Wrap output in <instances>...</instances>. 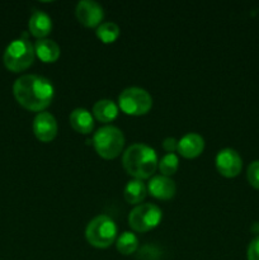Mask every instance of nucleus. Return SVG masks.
<instances>
[{"mask_svg":"<svg viewBox=\"0 0 259 260\" xmlns=\"http://www.w3.org/2000/svg\"><path fill=\"white\" fill-rule=\"evenodd\" d=\"M52 83L48 79L36 74L23 75L15 80L13 94L20 106L29 111L41 112L47 108L53 98Z\"/></svg>","mask_w":259,"mask_h":260,"instance_id":"1","label":"nucleus"},{"mask_svg":"<svg viewBox=\"0 0 259 260\" xmlns=\"http://www.w3.org/2000/svg\"><path fill=\"white\" fill-rule=\"evenodd\" d=\"M122 164L135 179H146L154 174L159 161L155 150L149 145L132 144L123 152Z\"/></svg>","mask_w":259,"mask_h":260,"instance_id":"2","label":"nucleus"},{"mask_svg":"<svg viewBox=\"0 0 259 260\" xmlns=\"http://www.w3.org/2000/svg\"><path fill=\"white\" fill-rule=\"evenodd\" d=\"M35 47L28 38H18L7 46L3 55V62L8 70L20 73L29 68L35 61Z\"/></svg>","mask_w":259,"mask_h":260,"instance_id":"3","label":"nucleus"},{"mask_svg":"<svg viewBox=\"0 0 259 260\" xmlns=\"http://www.w3.org/2000/svg\"><path fill=\"white\" fill-rule=\"evenodd\" d=\"M116 222L107 215H99L94 217L85 229L86 240L95 248H108L116 240Z\"/></svg>","mask_w":259,"mask_h":260,"instance_id":"4","label":"nucleus"},{"mask_svg":"<svg viewBox=\"0 0 259 260\" xmlns=\"http://www.w3.org/2000/svg\"><path fill=\"white\" fill-rule=\"evenodd\" d=\"M94 147L104 159L118 156L124 145V136L118 127L104 126L94 134Z\"/></svg>","mask_w":259,"mask_h":260,"instance_id":"5","label":"nucleus"},{"mask_svg":"<svg viewBox=\"0 0 259 260\" xmlns=\"http://www.w3.org/2000/svg\"><path fill=\"white\" fill-rule=\"evenodd\" d=\"M119 107L127 114L140 116L150 111L152 106V98L145 89L140 86H130L119 94Z\"/></svg>","mask_w":259,"mask_h":260,"instance_id":"6","label":"nucleus"},{"mask_svg":"<svg viewBox=\"0 0 259 260\" xmlns=\"http://www.w3.org/2000/svg\"><path fill=\"white\" fill-rule=\"evenodd\" d=\"M161 216V210L156 205L142 203L130 212L128 223L137 233H146L159 225Z\"/></svg>","mask_w":259,"mask_h":260,"instance_id":"7","label":"nucleus"},{"mask_svg":"<svg viewBox=\"0 0 259 260\" xmlns=\"http://www.w3.org/2000/svg\"><path fill=\"white\" fill-rule=\"evenodd\" d=\"M76 18L86 27H98L104 17L102 5L95 0H81L75 8Z\"/></svg>","mask_w":259,"mask_h":260,"instance_id":"8","label":"nucleus"},{"mask_svg":"<svg viewBox=\"0 0 259 260\" xmlns=\"http://www.w3.org/2000/svg\"><path fill=\"white\" fill-rule=\"evenodd\" d=\"M216 168L223 177L233 178L241 172L243 160L236 150L228 147V149L218 151L217 156H216Z\"/></svg>","mask_w":259,"mask_h":260,"instance_id":"9","label":"nucleus"},{"mask_svg":"<svg viewBox=\"0 0 259 260\" xmlns=\"http://www.w3.org/2000/svg\"><path fill=\"white\" fill-rule=\"evenodd\" d=\"M33 132L43 142L52 141L57 135V122L48 112H40L33 119Z\"/></svg>","mask_w":259,"mask_h":260,"instance_id":"10","label":"nucleus"},{"mask_svg":"<svg viewBox=\"0 0 259 260\" xmlns=\"http://www.w3.org/2000/svg\"><path fill=\"white\" fill-rule=\"evenodd\" d=\"M147 189L151 193V196L159 198V200H170L172 197H174L177 187H175L174 180L170 179L169 177L155 175L150 179Z\"/></svg>","mask_w":259,"mask_h":260,"instance_id":"11","label":"nucleus"},{"mask_svg":"<svg viewBox=\"0 0 259 260\" xmlns=\"http://www.w3.org/2000/svg\"><path fill=\"white\" fill-rule=\"evenodd\" d=\"M205 140L198 134H187L178 141V152L184 157H196L203 151Z\"/></svg>","mask_w":259,"mask_h":260,"instance_id":"12","label":"nucleus"},{"mask_svg":"<svg viewBox=\"0 0 259 260\" xmlns=\"http://www.w3.org/2000/svg\"><path fill=\"white\" fill-rule=\"evenodd\" d=\"M29 30L35 37L43 38L47 36L52 29V20L47 13L42 12V10H35L29 18Z\"/></svg>","mask_w":259,"mask_h":260,"instance_id":"13","label":"nucleus"},{"mask_svg":"<svg viewBox=\"0 0 259 260\" xmlns=\"http://www.w3.org/2000/svg\"><path fill=\"white\" fill-rule=\"evenodd\" d=\"M35 52L43 62H53L60 56V46L53 40L40 38L35 43Z\"/></svg>","mask_w":259,"mask_h":260,"instance_id":"14","label":"nucleus"},{"mask_svg":"<svg viewBox=\"0 0 259 260\" xmlns=\"http://www.w3.org/2000/svg\"><path fill=\"white\" fill-rule=\"evenodd\" d=\"M70 123L75 131L89 134L94 128V118L90 112L84 108H75L70 113Z\"/></svg>","mask_w":259,"mask_h":260,"instance_id":"15","label":"nucleus"},{"mask_svg":"<svg viewBox=\"0 0 259 260\" xmlns=\"http://www.w3.org/2000/svg\"><path fill=\"white\" fill-rule=\"evenodd\" d=\"M93 113L101 122H111L118 114V106L112 99H101L94 104Z\"/></svg>","mask_w":259,"mask_h":260,"instance_id":"16","label":"nucleus"},{"mask_svg":"<svg viewBox=\"0 0 259 260\" xmlns=\"http://www.w3.org/2000/svg\"><path fill=\"white\" fill-rule=\"evenodd\" d=\"M147 194V188L141 179H132L126 184L123 190L124 200L131 205L142 202Z\"/></svg>","mask_w":259,"mask_h":260,"instance_id":"17","label":"nucleus"},{"mask_svg":"<svg viewBox=\"0 0 259 260\" xmlns=\"http://www.w3.org/2000/svg\"><path fill=\"white\" fill-rule=\"evenodd\" d=\"M137 248H139V239H137V236L134 233L124 231L117 239V249L123 255L134 254L137 250Z\"/></svg>","mask_w":259,"mask_h":260,"instance_id":"18","label":"nucleus"},{"mask_svg":"<svg viewBox=\"0 0 259 260\" xmlns=\"http://www.w3.org/2000/svg\"><path fill=\"white\" fill-rule=\"evenodd\" d=\"M95 33L104 43H111L119 36V27L113 22H103L96 27Z\"/></svg>","mask_w":259,"mask_h":260,"instance_id":"19","label":"nucleus"},{"mask_svg":"<svg viewBox=\"0 0 259 260\" xmlns=\"http://www.w3.org/2000/svg\"><path fill=\"white\" fill-rule=\"evenodd\" d=\"M178 167H179V160H178V156L174 152L164 155L159 162L160 172H161L163 175H165V177L174 174L178 170Z\"/></svg>","mask_w":259,"mask_h":260,"instance_id":"20","label":"nucleus"},{"mask_svg":"<svg viewBox=\"0 0 259 260\" xmlns=\"http://www.w3.org/2000/svg\"><path fill=\"white\" fill-rule=\"evenodd\" d=\"M249 183L253 185L254 188L259 189V160L250 162L248 167V173H246Z\"/></svg>","mask_w":259,"mask_h":260,"instance_id":"21","label":"nucleus"},{"mask_svg":"<svg viewBox=\"0 0 259 260\" xmlns=\"http://www.w3.org/2000/svg\"><path fill=\"white\" fill-rule=\"evenodd\" d=\"M246 255H248V260H259V236L250 241Z\"/></svg>","mask_w":259,"mask_h":260,"instance_id":"22","label":"nucleus"},{"mask_svg":"<svg viewBox=\"0 0 259 260\" xmlns=\"http://www.w3.org/2000/svg\"><path fill=\"white\" fill-rule=\"evenodd\" d=\"M163 147L168 151V154H172L175 150L178 149V141L174 137H167V139L163 141Z\"/></svg>","mask_w":259,"mask_h":260,"instance_id":"23","label":"nucleus"},{"mask_svg":"<svg viewBox=\"0 0 259 260\" xmlns=\"http://www.w3.org/2000/svg\"><path fill=\"white\" fill-rule=\"evenodd\" d=\"M251 230H253V231L256 230V233H259V222H254L253 223V228H251Z\"/></svg>","mask_w":259,"mask_h":260,"instance_id":"24","label":"nucleus"}]
</instances>
